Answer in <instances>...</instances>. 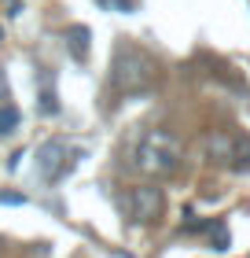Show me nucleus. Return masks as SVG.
<instances>
[{"mask_svg":"<svg viewBox=\"0 0 250 258\" xmlns=\"http://www.w3.org/2000/svg\"><path fill=\"white\" fill-rule=\"evenodd\" d=\"M22 122V114L11 107V103H0V137H8V133H15Z\"/></svg>","mask_w":250,"mask_h":258,"instance_id":"obj_6","label":"nucleus"},{"mask_svg":"<svg viewBox=\"0 0 250 258\" xmlns=\"http://www.w3.org/2000/svg\"><path fill=\"white\" fill-rule=\"evenodd\" d=\"M103 4H118V8H125V0H103Z\"/></svg>","mask_w":250,"mask_h":258,"instance_id":"obj_10","label":"nucleus"},{"mask_svg":"<svg viewBox=\"0 0 250 258\" xmlns=\"http://www.w3.org/2000/svg\"><path fill=\"white\" fill-rule=\"evenodd\" d=\"M210 236H213V251H228V229H224V221H213Z\"/></svg>","mask_w":250,"mask_h":258,"instance_id":"obj_7","label":"nucleus"},{"mask_svg":"<svg viewBox=\"0 0 250 258\" xmlns=\"http://www.w3.org/2000/svg\"><path fill=\"white\" fill-rule=\"evenodd\" d=\"M89 41H92V30L89 26H70L66 30V48H70V55H74L77 63L89 59Z\"/></svg>","mask_w":250,"mask_h":258,"instance_id":"obj_5","label":"nucleus"},{"mask_svg":"<svg viewBox=\"0 0 250 258\" xmlns=\"http://www.w3.org/2000/svg\"><path fill=\"white\" fill-rule=\"evenodd\" d=\"M181 159H184V148L170 129H147L133 148V166L147 177H170L181 170Z\"/></svg>","mask_w":250,"mask_h":258,"instance_id":"obj_1","label":"nucleus"},{"mask_svg":"<svg viewBox=\"0 0 250 258\" xmlns=\"http://www.w3.org/2000/svg\"><path fill=\"white\" fill-rule=\"evenodd\" d=\"M77 159H81L77 148H70L66 140L52 137V140H44L41 151H37V170H41L44 181H63L66 173L77 166Z\"/></svg>","mask_w":250,"mask_h":258,"instance_id":"obj_3","label":"nucleus"},{"mask_svg":"<svg viewBox=\"0 0 250 258\" xmlns=\"http://www.w3.org/2000/svg\"><path fill=\"white\" fill-rule=\"evenodd\" d=\"M151 78H154V70H151V59L144 52L129 48V44H125V48H118L114 67H111V89L118 92V96H133V92L147 89Z\"/></svg>","mask_w":250,"mask_h":258,"instance_id":"obj_2","label":"nucleus"},{"mask_svg":"<svg viewBox=\"0 0 250 258\" xmlns=\"http://www.w3.org/2000/svg\"><path fill=\"white\" fill-rule=\"evenodd\" d=\"M8 4V15H22V0H4Z\"/></svg>","mask_w":250,"mask_h":258,"instance_id":"obj_9","label":"nucleus"},{"mask_svg":"<svg viewBox=\"0 0 250 258\" xmlns=\"http://www.w3.org/2000/svg\"><path fill=\"white\" fill-rule=\"evenodd\" d=\"M41 114H59V103H55V92H41Z\"/></svg>","mask_w":250,"mask_h":258,"instance_id":"obj_8","label":"nucleus"},{"mask_svg":"<svg viewBox=\"0 0 250 258\" xmlns=\"http://www.w3.org/2000/svg\"><path fill=\"white\" fill-rule=\"evenodd\" d=\"M0 41H4V26H0Z\"/></svg>","mask_w":250,"mask_h":258,"instance_id":"obj_11","label":"nucleus"},{"mask_svg":"<svg viewBox=\"0 0 250 258\" xmlns=\"http://www.w3.org/2000/svg\"><path fill=\"white\" fill-rule=\"evenodd\" d=\"M162 188H154V184H136V188H129L122 196V210L129 221H140V225H151V221L162 218Z\"/></svg>","mask_w":250,"mask_h":258,"instance_id":"obj_4","label":"nucleus"}]
</instances>
